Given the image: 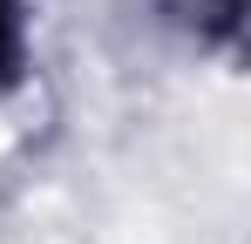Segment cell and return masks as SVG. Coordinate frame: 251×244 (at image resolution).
Masks as SVG:
<instances>
[{
    "label": "cell",
    "instance_id": "6da1fadb",
    "mask_svg": "<svg viewBox=\"0 0 251 244\" xmlns=\"http://www.w3.org/2000/svg\"><path fill=\"white\" fill-rule=\"evenodd\" d=\"M0 68H14V0H0Z\"/></svg>",
    "mask_w": 251,
    "mask_h": 244
}]
</instances>
